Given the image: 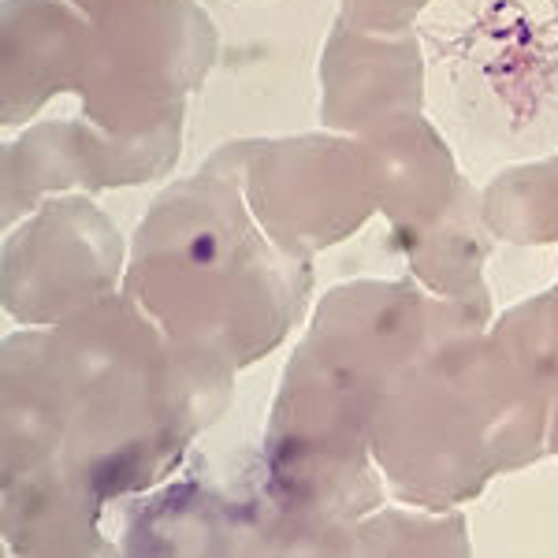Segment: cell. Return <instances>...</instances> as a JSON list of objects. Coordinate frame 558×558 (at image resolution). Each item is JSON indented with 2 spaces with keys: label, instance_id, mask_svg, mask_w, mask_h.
Returning <instances> with one entry per match:
<instances>
[{
  "label": "cell",
  "instance_id": "8992f818",
  "mask_svg": "<svg viewBox=\"0 0 558 558\" xmlns=\"http://www.w3.org/2000/svg\"><path fill=\"white\" fill-rule=\"evenodd\" d=\"M71 4L83 8L89 20H105V15L120 12V8H128V4H138V0H71Z\"/></svg>",
  "mask_w": 558,
  "mask_h": 558
},
{
  "label": "cell",
  "instance_id": "3957f363",
  "mask_svg": "<svg viewBox=\"0 0 558 558\" xmlns=\"http://www.w3.org/2000/svg\"><path fill=\"white\" fill-rule=\"evenodd\" d=\"M8 310L23 320H49L97 302L120 268L116 228L83 197L41 205V213L8 239Z\"/></svg>",
  "mask_w": 558,
  "mask_h": 558
},
{
  "label": "cell",
  "instance_id": "277c9868",
  "mask_svg": "<svg viewBox=\"0 0 558 558\" xmlns=\"http://www.w3.org/2000/svg\"><path fill=\"white\" fill-rule=\"evenodd\" d=\"M183 116L134 138L94 131L83 123H41L4 153V220L34 209L45 191L64 186H131L165 175L179 157Z\"/></svg>",
  "mask_w": 558,
  "mask_h": 558
},
{
  "label": "cell",
  "instance_id": "5b68a950",
  "mask_svg": "<svg viewBox=\"0 0 558 558\" xmlns=\"http://www.w3.org/2000/svg\"><path fill=\"white\" fill-rule=\"evenodd\" d=\"M89 23L60 0L4 4V123L34 116L49 94L83 86Z\"/></svg>",
  "mask_w": 558,
  "mask_h": 558
},
{
  "label": "cell",
  "instance_id": "6da1fadb",
  "mask_svg": "<svg viewBox=\"0 0 558 558\" xmlns=\"http://www.w3.org/2000/svg\"><path fill=\"white\" fill-rule=\"evenodd\" d=\"M305 283V260L260 242L239 179L205 168L153 202L134 242L128 299L165 320L186 350L246 339L257 354L294 320Z\"/></svg>",
  "mask_w": 558,
  "mask_h": 558
},
{
  "label": "cell",
  "instance_id": "7a4b0ae2",
  "mask_svg": "<svg viewBox=\"0 0 558 558\" xmlns=\"http://www.w3.org/2000/svg\"><path fill=\"white\" fill-rule=\"evenodd\" d=\"M213 23L191 0H138L94 20L78 97L108 134L134 138L172 116L213 64Z\"/></svg>",
  "mask_w": 558,
  "mask_h": 558
}]
</instances>
